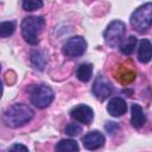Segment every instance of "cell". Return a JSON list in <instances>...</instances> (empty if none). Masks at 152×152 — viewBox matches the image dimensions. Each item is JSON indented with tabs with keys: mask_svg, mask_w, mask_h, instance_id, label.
I'll return each mask as SVG.
<instances>
[{
	"mask_svg": "<svg viewBox=\"0 0 152 152\" xmlns=\"http://www.w3.org/2000/svg\"><path fill=\"white\" fill-rule=\"evenodd\" d=\"M34 112L32 108L24 103H14L8 107L2 115V121L7 127L17 128L32 120Z\"/></svg>",
	"mask_w": 152,
	"mask_h": 152,
	"instance_id": "cell-1",
	"label": "cell"
},
{
	"mask_svg": "<svg viewBox=\"0 0 152 152\" xmlns=\"http://www.w3.org/2000/svg\"><path fill=\"white\" fill-rule=\"evenodd\" d=\"M45 26L44 17H26L23 19L20 28L21 36L30 45H37L39 43V34Z\"/></svg>",
	"mask_w": 152,
	"mask_h": 152,
	"instance_id": "cell-2",
	"label": "cell"
},
{
	"mask_svg": "<svg viewBox=\"0 0 152 152\" xmlns=\"http://www.w3.org/2000/svg\"><path fill=\"white\" fill-rule=\"evenodd\" d=\"M131 25L139 33L146 32L152 26V2H146L139 6L132 13Z\"/></svg>",
	"mask_w": 152,
	"mask_h": 152,
	"instance_id": "cell-3",
	"label": "cell"
},
{
	"mask_svg": "<svg viewBox=\"0 0 152 152\" xmlns=\"http://www.w3.org/2000/svg\"><path fill=\"white\" fill-rule=\"evenodd\" d=\"M53 97L55 93L49 86L36 84L30 89V101L34 107L39 109L49 107L53 101Z\"/></svg>",
	"mask_w": 152,
	"mask_h": 152,
	"instance_id": "cell-4",
	"label": "cell"
},
{
	"mask_svg": "<svg viewBox=\"0 0 152 152\" xmlns=\"http://www.w3.org/2000/svg\"><path fill=\"white\" fill-rule=\"evenodd\" d=\"M125 24L121 20H113L110 21L104 32H103V38L106 44L109 48H118L120 46V44L124 40V36H125Z\"/></svg>",
	"mask_w": 152,
	"mask_h": 152,
	"instance_id": "cell-5",
	"label": "cell"
},
{
	"mask_svg": "<svg viewBox=\"0 0 152 152\" xmlns=\"http://www.w3.org/2000/svg\"><path fill=\"white\" fill-rule=\"evenodd\" d=\"M87 50V42L83 37L81 36H74L71 38H69L62 48L63 53L66 57H80L82 56Z\"/></svg>",
	"mask_w": 152,
	"mask_h": 152,
	"instance_id": "cell-6",
	"label": "cell"
},
{
	"mask_svg": "<svg viewBox=\"0 0 152 152\" xmlns=\"http://www.w3.org/2000/svg\"><path fill=\"white\" fill-rule=\"evenodd\" d=\"M91 91L95 97H97L100 101H103L109 97V95H112L113 87L107 78H104L103 76H97L93 83Z\"/></svg>",
	"mask_w": 152,
	"mask_h": 152,
	"instance_id": "cell-7",
	"label": "cell"
},
{
	"mask_svg": "<svg viewBox=\"0 0 152 152\" xmlns=\"http://www.w3.org/2000/svg\"><path fill=\"white\" fill-rule=\"evenodd\" d=\"M70 116L80 124L90 125L93 119H94V112L89 106L82 103V104H78V106L74 107L70 110Z\"/></svg>",
	"mask_w": 152,
	"mask_h": 152,
	"instance_id": "cell-8",
	"label": "cell"
},
{
	"mask_svg": "<svg viewBox=\"0 0 152 152\" xmlns=\"http://www.w3.org/2000/svg\"><path fill=\"white\" fill-rule=\"evenodd\" d=\"M82 142H83L84 148L89 151H94L104 145L106 138L100 131H91L82 138Z\"/></svg>",
	"mask_w": 152,
	"mask_h": 152,
	"instance_id": "cell-9",
	"label": "cell"
},
{
	"mask_svg": "<svg viewBox=\"0 0 152 152\" xmlns=\"http://www.w3.org/2000/svg\"><path fill=\"white\" fill-rule=\"evenodd\" d=\"M126 110H127V103L120 96L112 97L107 104V112L112 116H120V115L125 114Z\"/></svg>",
	"mask_w": 152,
	"mask_h": 152,
	"instance_id": "cell-10",
	"label": "cell"
},
{
	"mask_svg": "<svg viewBox=\"0 0 152 152\" xmlns=\"http://www.w3.org/2000/svg\"><path fill=\"white\" fill-rule=\"evenodd\" d=\"M146 122V116L142 108L138 103H133L131 107V125L134 128H141Z\"/></svg>",
	"mask_w": 152,
	"mask_h": 152,
	"instance_id": "cell-11",
	"label": "cell"
},
{
	"mask_svg": "<svg viewBox=\"0 0 152 152\" xmlns=\"http://www.w3.org/2000/svg\"><path fill=\"white\" fill-rule=\"evenodd\" d=\"M138 59L141 63H148L152 59V43L148 39H142L138 48Z\"/></svg>",
	"mask_w": 152,
	"mask_h": 152,
	"instance_id": "cell-12",
	"label": "cell"
},
{
	"mask_svg": "<svg viewBox=\"0 0 152 152\" xmlns=\"http://www.w3.org/2000/svg\"><path fill=\"white\" fill-rule=\"evenodd\" d=\"M55 151L56 152H78L80 147H78V144L72 139H61L56 144Z\"/></svg>",
	"mask_w": 152,
	"mask_h": 152,
	"instance_id": "cell-13",
	"label": "cell"
},
{
	"mask_svg": "<svg viewBox=\"0 0 152 152\" xmlns=\"http://www.w3.org/2000/svg\"><path fill=\"white\" fill-rule=\"evenodd\" d=\"M91 75H93V64H90V63H82V64L78 65V68L76 70V77L81 82L87 83L91 78Z\"/></svg>",
	"mask_w": 152,
	"mask_h": 152,
	"instance_id": "cell-14",
	"label": "cell"
},
{
	"mask_svg": "<svg viewBox=\"0 0 152 152\" xmlns=\"http://www.w3.org/2000/svg\"><path fill=\"white\" fill-rule=\"evenodd\" d=\"M30 59H31V63L34 65V68L40 71L44 69V66L46 64V56L44 55L43 51H39V50H33L31 52Z\"/></svg>",
	"mask_w": 152,
	"mask_h": 152,
	"instance_id": "cell-15",
	"label": "cell"
},
{
	"mask_svg": "<svg viewBox=\"0 0 152 152\" xmlns=\"http://www.w3.org/2000/svg\"><path fill=\"white\" fill-rule=\"evenodd\" d=\"M137 46V38L134 36H129L128 38H126L125 40H122V43L120 44V51L124 55H132L134 49Z\"/></svg>",
	"mask_w": 152,
	"mask_h": 152,
	"instance_id": "cell-16",
	"label": "cell"
},
{
	"mask_svg": "<svg viewBox=\"0 0 152 152\" xmlns=\"http://www.w3.org/2000/svg\"><path fill=\"white\" fill-rule=\"evenodd\" d=\"M116 78L119 80L120 83H129V82H132V81L135 78V72H134L133 70H131V69L124 66V68H121L120 71L118 72Z\"/></svg>",
	"mask_w": 152,
	"mask_h": 152,
	"instance_id": "cell-17",
	"label": "cell"
},
{
	"mask_svg": "<svg viewBox=\"0 0 152 152\" xmlns=\"http://www.w3.org/2000/svg\"><path fill=\"white\" fill-rule=\"evenodd\" d=\"M15 31V24L13 21H2L0 24V37L7 38L12 36Z\"/></svg>",
	"mask_w": 152,
	"mask_h": 152,
	"instance_id": "cell-18",
	"label": "cell"
},
{
	"mask_svg": "<svg viewBox=\"0 0 152 152\" xmlns=\"http://www.w3.org/2000/svg\"><path fill=\"white\" fill-rule=\"evenodd\" d=\"M43 7V2L42 1H37V0H25L23 1V8L25 11H36L38 8Z\"/></svg>",
	"mask_w": 152,
	"mask_h": 152,
	"instance_id": "cell-19",
	"label": "cell"
},
{
	"mask_svg": "<svg viewBox=\"0 0 152 152\" xmlns=\"http://www.w3.org/2000/svg\"><path fill=\"white\" fill-rule=\"evenodd\" d=\"M64 131H65V133H66L68 135H70V137H76V135H78L80 133H82V127H81L78 124L71 122V124L66 125V127H65Z\"/></svg>",
	"mask_w": 152,
	"mask_h": 152,
	"instance_id": "cell-20",
	"label": "cell"
},
{
	"mask_svg": "<svg viewBox=\"0 0 152 152\" xmlns=\"http://www.w3.org/2000/svg\"><path fill=\"white\" fill-rule=\"evenodd\" d=\"M104 129L108 134L113 135L119 131V125L116 122H113V121H107V124L104 125Z\"/></svg>",
	"mask_w": 152,
	"mask_h": 152,
	"instance_id": "cell-21",
	"label": "cell"
},
{
	"mask_svg": "<svg viewBox=\"0 0 152 152\" xmlns=\"http://www.w3.org/2000/svg\"><path fill=\"white\" fill-rule=\"evenodd\" d=\"M8 152H28V148L23 144H14L11 146Z\"/></svg>",
	"mask_w": 152,
	"mask_h": 152,
	"instance_id": "cell-22",
	"label": "cell"
}]
</instances>
